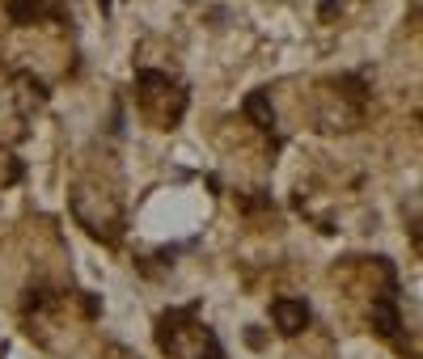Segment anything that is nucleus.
Listing matches in <instances>:
<instances>
[{"instance_id":"nucleus-1","label":"nucleus","mask_w":423,"mask_h":359,"mask_svg":"<svg viewBox=\"0 0 423 359\" xmlns=\"http://www.w3.org/2000/svg\"><path fill=\"white\" fill-rule=\"evenodd\" d=\"M271 317H276V330L292 338V334H301L309 326V304L305 300H276L271 304Z\"/></svg>"},{"instance_id":"nucleus-2","label":"nucleus","mask_w":423,"mask_h":359,"mask_svg":"<svg viewBox=\"0 0 423 359\" xmlns=\"http://www.w3.org/2000/svg\"><path fill=\"white\" fill-rule=\"evenodd\" d=\"M60 5L56 0H9V17L17 26H30L34 17H47V13H56Z\"/></svg>"},{"instance_id":"nucleus-3","label":"nucleus","mask_w":423,"mask_h":359,"mask_svg":"<svg viewBox=\"0 0 423 359\" xmlns=\"http://www.w3.org/2000/svg\"><path fill=\"white\" fill-rule=\"evenodd\" d=\"M246 119H250L254 127H262V131H271V127H276L271 97H267V93H250V97H246Z\"/></svg>"},{"instance_id":"nucleus-4","label":"nucleus","mask_w":423,"mask_h":359,"mask_svg":"<svg viewBox=\"0 0 423 359\" xmlns=\"http://www.w3.org/2000/svg\"><path fill=\"white\" fill-rule=\"evenodd\" d=\"M373 326H377V334L381 338H394L398 334V309H394V300H373Z\"/></svg>"}]
</instances>
